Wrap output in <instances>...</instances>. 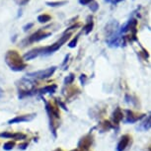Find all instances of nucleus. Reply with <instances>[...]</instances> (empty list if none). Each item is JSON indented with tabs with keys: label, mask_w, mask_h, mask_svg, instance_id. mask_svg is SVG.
Returning <instances> with one entry per match:
<instances>
[{
	"label": "nucleus",
	"mask_w": 151,
	"mask_h": 151,
	"mask_svg": "<svg viewBox=\"0 0 151 151\" xmlns=\"http://www.w3.org/2000/svg\"><path fill=\"white\" fill-rule=\"evenodd\" d=\"M71 36H72L71 32L63 33L62 37H60L58 41H56L55 44L47 45V47H39L33 48V50H31L30 52L25 53L24 56H23V58H24V60H31V59H34V58H38V56H41V55L47 56V55H52L53 52H58L59 48H60L62 45L70 39Z\"/></svg>",
	"instance_id": "1"
},
{
	"label": "nucleus",
	"mask_w": 151,
	"mask_h": 151,
	"mask_svg": "<svg viewBox=\"0 0 151 151\" xmlns=\"http://www.w3.org/2000/svg\"><path fill=\"white\" fill-rule=\"evenodd\" d=\"M45 105V111H47L48 122H50V129L52 133L53 137H56V132L59 127V119H60V112H59V106L55 100L53 101H45L44 99Z\"/></svg>",
	"instance_id": "2"
},
{
	"label": "nucleus",
	"mask_w": 151,
	"mask_h": 151,
	"mask_svg": "<svg viewBox=\"0 0 151 151\" xmlns=\"http://www.w3.org/2000/svg\"><path fill=\"white\" fill-rule=\"evenodd\" d=\"M5 62L8 65V67L13 71H22L27 67V63L25 62L24 58L20 55V53L17 50H10L5 55Z\"/></svg>",
	"instance_id": "3"
},
{
	"label": "nucleus",
	"mask_w": 151,
	"mask_h": 151,
	"mask_svg": "<svg viewBox=\"0 0 151 151\" xmlns=\"http://www.w3.org/2000/svg\"><path fill=\"white\" fill-rule=\"evenodd\" d=\"M17 86H18L19 91V99H24L26 97L32 96L37 94L36 89V82L30 78H22L21 80L17 82Z\"/></svg>",
	"instance_id": "4"
},
{
	"label": "nucleus",
	"mask_w": 151,
	"mask_h": 151,
	"mask_svg": "<svg viewBox=\"0 0 151 151\" xmlns=\"http://www.w3.org/2000/svg\"><path fill=\"white\" fill-rule=\"evenodd\" d=\"M47 28H42V29L38 30L37 32L32 34L30 37H28L27 39L23 40L22 41V45L23 47H26V45H29L31 44H34V42H38L40 41H42V40L48 38V37L52 36V32H47L45 31Z\"/></svg>",
	"instance_id": "5"
},
{
	"label": "nucleus",
	"mask_w": 151,
	"mask_h": 151,
	"mask_svg": "<svg viewBox=\"0 0 151 151\" xmlns=\"http://www.w3.org/2000/svg\"><path fill=\"white\" fill-rule=\"evenodd\" d=\"M55 70H56V66H52L44 70H39V71H35V72L28 73L27 77L35 78V79H47L50 78L55 74Z\"/></svg>",
	"instance_id": "6"
},
{
	"label": "nucleus",
	"mask_w": 151,
	"mask_h": 151,
	"mask_svg": "<svg viewBox=\"0 0 151 151\" xmlns=\"http://www.w3.org/2000/svg\"><path fill=\"white\" fill-rule=\"evenodd\" d=\"M93 142H94V136L92 134V132H90L89 133L85 134L79 139L77 147L78 149H80L82 151H89L91 146L93 145Z\"/></svg>",
	"instance_id": "7"
},
{
	"label": "nucleus",
	"mask_w": 151,
	"mask_h": 151,
	"mask_svg": "<svg viewBox=\"0 0 151 151\" xmlns=\"http://www.w3.org/2000/svg\"><path fill=\"white\" fill-rule=\"evenodd\" d=\"M125 118H124V122L125 124H134V122L140 121L145 116V114L142 113H137V112H133L130 110H125Z\"/></svg>",
	"instance_id": "8"
},
{
	"label": "nucleus",
	"mask_w": 151,
	"mask_h": 151,
	"mask_svg": "<svg viewBox=\"0 0 151 151\" xmlns=\"http://www.w3.org/2000/svg\"><path fill=\"white\" fill-rule=\"evenodd\" d=\"M37 116V114H27V115H21V116H17L15 118L11 119L8 121V124H21V122H28L33 121Z\"/></svg>",
	"instance_id": "9"
},
{
	"label": "nucleus",
	"mask_w": 151,
	"mask_h": 151,
	"mask_svg": "<svg viewBox=\"0 0 151 151\" xmlns=\"http://www.w3.org/2000/svg\"><path fill=\"white\" fill-rule=\"evenodd\" d=\"M132 143V136L129 134H124L116 144V151H124Z\"/></svg>",
	"instance_id": "10"
},
{
	"label": "nucleus",
	"mask_w": 151,
	"mask_h": 151,
	"mask_svg": "<svg viewBox=\"0 0 151 151\" xmlns=\"http://www.w3.org/2000/svg\"><path fill=\"white\" fill-rule=\"evenodd\" d=\"M144 119L142 121L137 127V129L140 132H147L151 129V111L147 115H145Z\"/></svg>",
	"instance_id": "11"
},
{
	"label": "nucleus",
	"mask_w": 151,
	"mask_h": 151,
	"mask_svg": "<svg viewBox=\"0 0 151 151\" xmlns=\"http://www.w3.org/2000/svg\"><path fill=\"white\" fill-rule=\"evenodd\" d=\"M124 119V112L119 107H116V110L113 112V124L114 127H119V122Z\"/></svg>",
	"instance_id": "12"
},
{
	"label": "nucleus",
	"mask_w": 151,
	"mask_h": 151,
	"mask_svg": "<svg viewBox=\"0 0 151 151\" xmlns=\"http://www.w3.org/2000/svg\"><path fill=\"white\" fill-rule=\"evenodd\" d=\"M114 124L112 122L110 121H107V119H105V121L99 122L98 127H97V129H99L100 132H108V130L114 129Z\"/></svg>",
	"instance_id": "13"
},
{
	"label": "nucleus",
	"mask_w": 151,
	"mask_h": 151,
	"mask_svg": "<svg viewBox=\"0 0 151 151\" xmlns=\"http://www.w3.org/2000/svg\"><path fill=\"white\" fill-rule=\"evenodd\" d=\"M56 88H58V86H56L55 84L47 85V86L42 88V89L37 90V93H39L40 95H44V94H53L56 91Z\"/></svg>",
	"instance_id": "14"
},
{
	"label": "nucleus",
	"mask_w": 151,
	"mask_h": 151,
	"mask_svg": "<svg viewBox=\"0 0 151 151\" xmlns=\"http://www.w3.org/2000/svg\"><path fill=\"white\" fill-rule=\"evenodd\" d=\"M93 27H94L93 17H92V16H89V17L87 18V23H86V25H85V26L83 27L84 33L86 34V35H88V34H90L91 32H92Z\"/></svg>",
	"instance_id": "15"
},
{
	"label": "nucleus",
	"mask_w": 151,
	"mask_h": 151,
	"mask_svg": "<svg viewBox=\"0 0 151 151\" xmlns=\"http://www.w3.org/2000/svg\"><path fill=\"white\" fill-rule=\"evenodd\" d=\"M68 3L67 0H61V1H47L45 2V5L50 7H61L64 6Z\"/></svg>",
	"instance_id": "16"
},
{
	"label": "nucleus",
	"mask_w": 151,
	"mask_h": 151,
	"mask_svg": "<svg viewBox=\"0 0 151 151\" xmlns=\"http://www.w3.org/2000/svg\"><path fill=\"white\" fill-rule=\"evenodd\" d=\"M67 92L68 93L66 94V97H68V98H74V97H76V95H78L80 93V90L77 87H71L67 90Z\"/></svg>",
	"instance_id": "17"
},
{
	"label": "nucleus",
	"mask_w": 151,
	"mask_h": 151,
	"mask_svg": "<svg viewBox=\"0 0 151 151\" xmlns=\"http://www.w3.org/2000/svg\"><path fill=\"white\" fill-rule=\"evenodd\" d=\"M50 20H52V16L48 15V14H41V15L38 16V21L41 24H45V23L50 22Z\"/></svg>",
	"instance_id": "18"
},
{
	"label": "nucleus",
	"mask_w": 151,
	"mask_h": 151,
	"mask_svg": "<svg viewBox=\"0 0 151 151\" xmlns=\"http://www.w3.org/2000/svg\"><path fill=\"white\" fill-rule=\"evenodd\" d=\"M14 147H15V141H12V140L7 141L6 143H4V145H3V149L6 151L12 150Z\"/></svg>",
	"instance_id": "19"
},
{
	"label": "nucleus",
	"mask_w": 151,
	"mask_h": 151,
	"mask_svg": "<svg viewBox=\"0 0 151 151\" xmlns=\"http://www.w3.org/2000/svg\"><path fill=\"white\" fill-rule=\"evenodd\" d=\"M74 74L73 73H70L69 75L66 76L64 79V84L66 85V86H69V85H71L73 83V81H74Z\"/></svg>",
	"instance_id": "20"
},
{
	"label": "nucleus",
	"mask_w": 151,
	"mask_h": 151,
	"mask_svg": "<svg viewBox=\"0 0 151 151\" xmlns=\"http://www.w3.org/2000/svg\"><path fill=\"white\" fill-rule=\"evenodd\" d=\"M88 7H89V9L92 11V12H96L97 10L99 9V4H98V2L95 1V0H93L91 3L88 5Z\"/></svg>",
	"instance_id": "21"
},
{
	"label": "nucleus",
	"mask_w": 151,
	"mask_h": 151,
	"mask_svg": "<svg viewBox=\"0 0 151 151\" xmlns=\"http://www.w3.org/2000/svg\"><path fill=\"white\" fill-rule=\"evenodd\" d=\"M79 36H80V34H78V35L76 36L75 38H74V39L72 40V41H71V42H69V44H68V47H71V48H72V47H76V45H77V42H78Z\"/></svg>",
	"instance_id": "22"
},
{
	"label": "nucleus",
	"mask_w": 151,
	"mask_h": 151,
	"mask_svg": "<svg viewBox=\"0 0 151 151\" xmlns=\"http://www.w3.org/2000/svg\"><path fill=\"white\" fill-rule=\"evenodd\" d=\"M29 1L30 0H15V2L19 6H24V5H26Z\"/></svg>",
	"instance_id": "23"
},
{
	"label": "nucleus",
	"mask_w": 151,
	"mask_h": 151,
	"mask_svg": "<svg viewBox=\"0 0 151 151\" xmlns=\"http://www.w3.org/2000/svg\"><path fill=\"white\" fill-rule=\"evenodd\" d=\"M93 0H78V2L80 3L81 5H84V6H88Z\"/></svg>",
	"instance_id": "24"
},
{
	"label": "nucleus",
	"mask_w": 151,
	"mask_h": 151,
	"mask_svg": "<svg viewBox=\"0 0 151 151\" xmlns=\"http://www.w3.org/2000/svg\"><path fill=\"white\" fill-rule=\"evenodd\" d=\"M33 26H34L33 23H28V24H26L24 27H23V30H24L25 32H27L28 30H30L31 28H33Z\"/></svg>",
	"instance_id": "25"
},
{
	"label": "nucleus",
	"mask_w": 151,
	"mask_h": 151,
	"mask_svg": "<svg viewBox=\"0 0 151 151\" xmlns=\"http://www.w3.org/2000/svg\"><path fill=\"white\" fill-rule=\"evenodd\" d=\"M28 145H29V143H28V142H24V143H21V144L19 145V149L25 150L28 147Z\"/></svg>",
	"instance_id": "26"
},
{
	"label": "nucleus",
	"mask_w": 151,
	"mask_h": 151,
	"mask_svg": "<svg viewBox=\"0 0 151 151\" xmlns=\"http://www.w3.org/2000/svg\"><path fill=\"white\" fill-rule=\"evenodd\" d=\"M86 79H87V76L85 75V74H82V75L80 76V82L82 85H84L85 83H86Z\"/></svg>",
	"instance_id": "27"
},
{
	"label": "nucleus",
	"mask_w": 151,
	"mask_h": 151,
	"mask_svg": "<svg viewBox=\"0 0 151 151\" xmlns=\"http://www.w3.org/2000/svg\"><path fill=\"white\" fill-rule=\"evenodd\" d=\"M69 55H67L66 56H65V58H64V61H63V63H62V65H64L65 63H66V62H67V60H68V58H69Z\"/></svg>",
	"instance_id": "28"
},
{
	"label": "nucleus",
	"mask_w": 151,
	"mask_h": 151,
	"mask_svg": "<svg viewBox=\"0 0 151 151\" xmlns=\"http://www.w3.org/2000/svg\"><path fill=\"white\" fill-rule=\"evenodd\" d=\"M3 93H4V92H3V90H2L1 88H0V99H1L2 97H3Z\"/></svg>",
	"instance_id": "29"
},
{
	"label": "nucleus",
	"mask_w": 151,
	"mask_h": 151,
	"mask_svg": "<svg viewBox=\"0 0 151 151\" xmlns=\"http://www.w3.org/2000/svg\"><path fill=\"white\" fill-rule=\"evenodd\" d=\"M146 151H151V142H150L149 144H148V146L146 148Z\"/></svg>",
	"instance_id": "30"
},
{
	"label": "nucleus",
	"mask_w": 151,
	"mask_h": 151,
	"mask_svg": "<svg viewBox=\"0 0 151 151\" xmlns=\"http://www.w3.org/2000/svg\"><path fill=\"white\" fill-rule=\"evenodd\" d=\"M122 1H124V0H114V3L116 4V3H119V2H122Z\"/></svg>",
	"instance_id": "31"
},
{
	"label": "nucleus",
	"mask_w": 151,
	"mask_h": 151,
	"mask_svg": "<svg viewBox=\"0 0 151 151\" xmlns=\"http://www.w3.org/2000/svg\"><path fill=\"white\" fill-rule=\"evenodd\" d=\"M53 151H63V150L60 149V148H58V149H55V150H53Z\"/></svg>",
	"instance_id": "32"
},
{
	"label": "nucleus",
	"mask_w": 151,
	"mask_h": 151,
	"mask_svg": "<svg viewBox=\"0 0 151 151\" xmlns=\"http://www.w3.org/2000/svg\"><path fill=\"white\" fill-rule=\"evenodd\" d=\"M71 151H82V150H80V149H78V148H77V149H73V150H71Z\"/></svg>",
	"instance_id": "33"
},
{
	"label": "nucleus",
	"mask_w": 151,
	"mask_h": 151,
	"mask_svg": "<svg viewBox=\"0 0 151 151\" xmlns=\"http://www.w3.org/2000/svg\"><path fill=\"white\" fill-rule=\"evenodd\" d=\"M106 1H108V2H110V1H111V0H106Z\"/></svg>",
	"instance_id": "34"
}]
</instances>
